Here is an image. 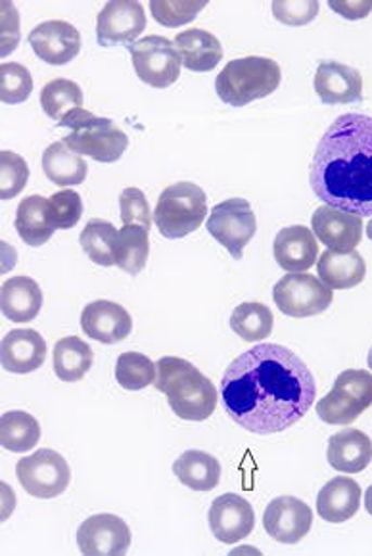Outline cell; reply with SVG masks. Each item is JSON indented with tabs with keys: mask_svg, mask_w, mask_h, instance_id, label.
Listing matches in <instances>:
<instances>
[{
	"mask_svg": "<svg viewBox=\"0 0 372 556\" xmlns=\"http://www.w3.org/2000/svg\"><path fill=\"white\" fill-rule=\"evenodd\" d=\"M317 397L313 372L296 353L259 344L232 361L221 380L227 415L249 434L273 435L306 417Z\"/></svg>",
	"mask_w": 372,
	"mask_h": 556,
	"instance_id": "obj_1",
	"label": "cell"
},
{
	"mask_svg": "<svg viewBox=\"0 0 372 556\" xmlns=\"http://www.w3.org/2000/svg\"><path fill=\"white\" fill-rule=\"evenodd\" d=\"M309 182L324 205L372 217L371 115L334 119L315 150Z\"/></svg>",
	"mask_w": 372,
	"mask_h": 556,
	"instance_id": "obj_2",
	"label": "cell"
},
{
	"mask_svg": "<svg viewBox=\"0 0 372 556\" xmlns=\"http://www.w3.org/2000/svg\"><path fill=\"white\" fill-rule=\"evenodd\" d=\"M156 367V390L166 393L169 407L177 417L204 422L214 415L219 392L192 363L181 357H162Z\"/></svg>",
	"mask_w": 372,
	"mask_h": 556,
	"instance_id": "obj_3",
	"label": "cell"
},
{
	"mask_svg": "<svg viewBox=\"0 0 372 556\" xmlns=\"http://www.w3.org/2000/svg\"><path fill=\"white\" fill-rule=\"evenodd\" d=\"M281 79V66L271 58H241L221 70L216 79V90L225 104L242 108L273 94Z\"/></svg>",
	"mask_w": 372,
	"mask_h": 556,
	"instance_id": "obj_4",
	"label": "cell"
},
{
	"mask_svg": "<svg viewBox=\"0 0 372 556\" xmlns=\"http://www.w3.org/2000/svg\"><path fill=\"white\" fill-rule=\"evenodd\" d=\"M59 127H69L72 135H67L64 142L69 150L79 156H89L100 164H114L124 156L129 147V139L116 123L106 117L87 112L77 108L67 114Z\"/></svg>",
	"mask_w": 372,
	"mask_h": 556,
	"instance_id": "obj_5",
	"label": "cell"
},
{
	"mask_svg": "<svg viewBox=\"0 0 372 556\" xmlns=\"http://www.w3.org/2000/svg\"><path fill=\"white\" fill-rule=\"evenodd\" d=\"M206 217V192L194 182H175L157 198L154 223L159 235L169 240H179L196 232Z\"/></svg>",
	"mask_w": 372,
	"mask_h": 556,
	"instance_id": "obj_6",
	"label": "cell"
},
{
	"mask_svg": "<svg viewBox=\"0 0 372 556\" xmlns=\"http://www.w3.org/2000/svg\"><path fill=\"white\" fill-rule=\"evenodd\" d=\"M371 405L372 372L349 368L336 378L331 392L317 403V415L326 425H351Z\"/></svg>",
	"mask_w": 372,
	"mask_h": 556,
	"instance_id": "obj_7",
	"label": "cell"
},
{
	"mask_svg": "<svg viewBox=\"0 0 372 556\" xmlns=\"http://www.w3.org/2000/svg\"><path fill=\"white\" fill-rule=\"evenodd\" d=\"M332 298L331 288L321 278L307 273H288L273 288L277 307L294 319L321 315L331 307Z\"/></svg>",
	"mask_w": 372,
	"mask_h": 556,
	"instance_id": "obj_8",
	"label": "cell"
},
{
	"mask_svg": "<svg viewBox=\"0 0 372 556\" xmlns=\"http://www.w3.org/2000/svg\"><path fill=\"white\" fill-rule=\"evenodd\" d=\"M206 227L207 232L216 238L236 262H241L244 248L256 237L257 219L249 207V202L244 198H231L217 204L209 212Z\"/></svg>",
	"mask_w": 372,
	"mask_h": 556,
	"instance_id": "obj_9",
	"label": "cell"
},
{
	"mask_svg": "<svg viewBox=\"0 0 372 556\" xmlns=\"http://www.w3.org/2000/svg\"><path fill=\"white\" fill-rule=\"evenodd\" d=\"M16 475L25 493L37 500H54L72 482V470L66 458L52 450L35 451L34 455L20 458Z\"/></svg>",
	"mask_w": 372,
	"mask_h": 556,
	"instance_id": "obj_10",
	"label": "cell"
},
{
	"mask_svg": "<svg viewBox=\"0 0 372 556\" xmlns=\"http://www.w3.org/2000/svg\"><path fill=\"white\" fill-rule=\"evenodd\" d=\"M129 52L139 79L150 87L167 89L181 75V56L175 49V42L162 35H149L141 41L132 42Z\"/></svg>",
	"mask_w": 372,
	"mask_h": 556,
	"instance_id": "obj_11",
	"label": "cell"
},
{
	"mask_svg": "<svg viewBox=\"0 0 372 556\" xmlns=\"http://www.w3.org/2000/svg\"><path fill=\"white\" fill-rule=\"evenodd\" d=\"M146 29V14L141 2L117 0L106 2L97 20V37L100 47H116L137 42Z\"/></svg>",
	"mask_w": 372,
	"mask_h": 556,
	"instance_id": "obj_12",
	"label": "cell"
},
{
	"mask_svg": "<svg viewBox=\"0 0 372 556\" xmlns=\"http://www.w3.org/2000/svg\"><path fill=\"white\" fill-rule=\"evenodd\" d=\"M77 547L81 555H125L131 547V530L119 516L94 515L79 526Z\"/></svg>",
	"mask_w": 372,
	"mask_h": 556,
	"instance_id": "obj_13",
	"label": "cell"
},
{
	"mask_svg": "<svg viewBox=\"0 0 372 556\" xmlns=\"http://www.w3.org/2000/svg\"><path fill=\"white\" fill-rule=\"evenodd\" d=\"M313 526V513L304 501L282 495L271 501L264 515L265 532L284 545H296L306 540Z\"/></svg>",
	"mask_w": 372,
	"mask_h": 556,
	"instance_id": "obj_14",
	"label": "cell"
},
{
	"mask_svg": "<svg viewBox=\"0 0 372 556\" xmlns=\"http://www.w3.org/2000/svg\"><path fill=\"white\" fill-rule=\"evenodd\" d=\"M207 522L216 540L225 545H234L239 541L246 540L249 533L254 532L256 513L249 505V501L241 495L225 493L211 503Z\"/></svg>",
	"mask_w": 372,
	"mask_h": 556,
	"instance_id": "obj_15",
	"label": "cell"
},
{
	"mask_svg": "<svg viewBox=\"0 0 372 556\" xmlns=\"http://www.w3.org/2000/svg\"><path fill=\"white\" fill-rule=\"evenodd\" d=\"M315 237L334 252H354L363 238V217L356 213L342 212L331 205L317 207L311 217Z\"/></svg>",
	"mask_w": 372,
	"mask_h": 556,
	"instance_id": "obj_16",
	"label": "cell"
},
{
	"mask_svg": "<svg viewBox=\"0 0 372 556\" xmlns=\"http://www.w3.org/2000/svg\"><path fill=\"white\" fill-rule=\"evenodd\" d=\"M35 54L50 66L69 64L81 50V34L62 20H50L37 25L29 34Z\"/></svg>",
	"mask_w": 372,
	"mask_h": 556,
	"instance_id": "obj_17",
	"label": "cell"
},
{
	"mask_svg": "<svg viewBox=\"0 0 372 556\" xmlns=\"http://www.w3.org/2000/svg\"><path fill=\"white\" fill-rule=\"evenodd\" d=\"M47 342L34 328H16L2 338L0 363L12 375H31L47 361Z\"/></svg>",
	"mask_w": 372,
	"mask_h": 556,
	"instance_id": "obj_18",
	"label": "cell"
},
{
	"mask_svg": "<svg viewBox=\"0 0 372 556\" xmlns=\"http://www.w3.org/2000/svg\"><path fill=\"white\" fill-rule=\"evenodd\" d=\"M85 334L100 344H119L131 334L132 319L124 305L110 300H99L85 307L81 313Z\"/></svg>",
	"mask_w": 372,
	"mask_h": 556,
	"instance_id": "obj_19",
	"label": "cell"
},
{
	"mask_svg": "<svg viewBox=\"0 0 372 556\" xmlns=\"http://www.w3.org/2000/svg\"><path fill=\"white\" fill-rule=\"evenodd\" d=\"M315 92L323 104H354L363 99V77L356 67L321 62L315 74Z\"/></svg>",
	"mask_w": 372,
	"mask_h": 556,
	"instance_id": "obj_20",
	"label": "cell"
},
{
	"mask_svg": "<svg viewBox=\"0 0 372 556\" xmlns=\"http://www.w3.org/2000/svg\"><path fill=\"white\" fill-rule=\"evenodd\" d=\"M273 252L281 269L288 273H306L317 263L319 242L311 229L304 225H294L282 229L274 237Z\"/></svg>",
	"mask_w": 372,
	"mask_h": 556,
	"instance_id": "obj_21",
	"label": "cell"
},
{
	"mask_svg": "<svg viewBox=\"0 0 372 556\" xmlns=\"http://www.w3.org/2000/svg\"><path fill=\"white\" fill-rule=\"evenodd\" d=\"M326 458L331 467L344 475H357L372 463V442L369 435L356 428L331 435Z\"/></svg>",
	"mask_w": 372,
	"mask_h": 556,
	"instance_id": "obj_22",
	"label": "cell"
},
{
	"mask_svg": "<svg viewBox=\"0 0 372 556\" xmlns=\"http://www.w3.org/2000/svg\"><path fill=\"white\" fill-rule=\"evenodd\" d=\"M361 485L351 478H334L317 495V513L324 522H348L361 507Z\"/></svg>",
	"mask_w": 372,
	"mask_h": 556,
	"instance_id": "obj_23",
	"label": "cell"
},
{
	"mask_svg": "<svg viewBox=\"0 0 372 556\" xmlns=\"http://www.w3.org/2000/svg\"><path fill=\"white\" fill-rule=\"evenodd\" d=\"M0 309L12 323H31L42 309V290L35 278H9L0 290Z\"/></svg>",
	"mask_w": 372,
	"mask_h": 556,
	"instance_id": "obj_24",
	"label": "cell"
},
{
	"mask_svg": "<svg viewBox=\"0 0 372 556\" xmlns=\"http://www.w3.org/2000/svg\"><path fill=\"white\" fill-rule=\"evenodd\" d=\"M175 49L182 66L191 72H211L223 60V47L216 35L206 29H187L175 37Z\"/></svg>",
	"mask_w": 372,
	"mask_h": 556,
	"instance_id": "obj_25",
	"label": "cell"
},
{
	"mask_svg": "<svg viewBox=\"0 0 372 556\" xmlns=\"http://www.w3.org/2000/svg\"><path fill=\"white\" fill-rule=\"evenodd\" d=\"M317 273L331 290H349L361 285L367 275V263L359 252H324L317 262Z\"/></svg>",
	"mask_w": 372,
	"mask_h": 556,
	"instance_id": "obj_26",
	"label": "cell"
},
{
	"mask_svg": "<svg viewBox=\"0 0 372 556\" xmlns=\"http://www.w3.org/2000/svg\"><path fill=\"white\" fill-rule=\"evenodd\" d=\"M174 472L182 485L192 491L216 490L221 482V465L204 451H184L174 463Z\"/></svg>",
	"mask_w": 372,
	"mask_h": 556,
	"instance_id": "obj_27",
	"label": "cell"
},
{
	"mask_svg": "<svg viewBox=\"0 0 372 556\" xmlns=\"http://www.w3.org/2000/svg\"><path fill=\"white\" fill-rule=\"evenodd\" d=\"M42 172L47 175V179L52 180L59 187H77L87 179L89 165L85 162L84 156L69 150L64 140H59L44 150Z\"/></svg>",
	"mask_w": 372,
	"mask_h": 556,
	"instance_id": "obj_28",
	"label": "cell"
},
{
	"mask_svg": "<svg viewBox=\"0 0 372 556\" xmlns=\"http://www.w3.org/2000/svg\"><path fill=\"white\" fill-rule=\"evenodd\" d=\"M47 205H49V198L39 197V194L24 198L17 205V235L31 248H41L47 244L56 232L50 223Z\"/></svg>",
	"mask_w": 372,
	"mask_h": 556,
	"instance_id": "obj_29",
	"label": "cell"
},
{
	"mask_svg": "<svg viewBox=\"0 0 372 556\" xmlns=\"http://www.w3.org/2000/svg\"><path fill=\"white\" fill-rule=\"evenodd\" d=\"M54 372L62 382H79L87 377L94 363L91 345L79 336H67L54 345Z\"/></svg>",
	"mask_w": 372,
	"mask_h": 556,
	"instance_id": "obj_30",
	"label": "cell"
},
{
	"mask_svg": "<svg viewBox=\"0 0 372 556\" xmlns=\"http://www.w3.org/2000/svg\"><path fill=\"white\" fill-rule=\"evenodd\" d=\"M41 440V425L25 410H9L0 418V443L10 453H27Z\"/></svg>",
	"mask_w": 372,
	"mask_h": 556,
	"instance_id": "obj_31",
	"label": "cell"
},
{
	"mask_svg": "<svg viewBox=\"0 0 372 556\" xmlns=\"http://www.w3.org/2000/svg\"><path fill=\"white\" fill-rule=\"evenodd\" d=\"M149 255V229H144L141 225H124V229L117 232L116 248H114L116 267L134 277L146 267Z\"/></svg>",
	"mask_w": 372,
	"mask_h": 556,
	"instance_id": "obj_32",
	"label": "cell"
},
{
	"mask_svg": "<svg viewBox=\"0 0 372 556\" xmlns=\"http://www.w3.org/2000/svg\"><path fill=\"white\" fill-rule=\"evenodd\" d=\"M271 309L259 302L241 303L231 315V328L244 342H261L273 332Z\"/></svg>",
	"mask_w": 372,
	"mask_h": 556,
	"instance_id": "obj_33",
	"label": "cell"
},
{
	"mask_svg": "<svg viewBox=\"0 0 372 556\" xmlns=\"http://www.w3.org/2000/svg\"><path fill=\"white\" fill-rule=\"evenodd\" d=\"M41 108L54 122H62L77 108H84V90L69 79H52L41 90Z\"/></svg>",
	"mask_w": 372,
	"mask_h": 556,
	"instance_id": "obj_34",
	"label": "cell"
},
{
	"mask_svg": "<svg viewBox=\"0 0 372 556\" xmlns=\"http://www.w3.org/2000/svg\"><path fill=\"white\" fill-rule=\"evenodd\" d=\"M117 232L119 230L104 219H92L85 225L79 242H81L85 254L91 257L92 263H97L100 267L116 265L114 248H116Z\"/></svg>",
	"mask_w": 372,
	"mask_h": 556,
	"instance_id": "obj_35",
	"label": "cell"
},
{
	"mask_svg": "<svg viewBox=\"0 0 372 556\" xmlns=\"http://www.w3.org/2000/svg\"><path fill=\"white\" fill-rule=\"evenodd\" d=\"M157 367L150 357L137 352H125L117 357L116 380L117 384L129 390L139 392L146 386L156 384Z\"/></svg>",
	"mask_w": 372,
	"mask_h": 556,
	"instance_id": "obj_36",
	"label": "cell"
},
{
	"mask_svg": "<svg viewBox=\"0 0 372 556\" xmlns=\"http://www.w3.org/2000/svg\"><path fill=\"white\" fill-rule=\"evenodd\" d=\"M34 92V77L27 67L17 62L0 66V100L4 104H22Z\"/></svg>",
	"mask_w": 372,
	"mask_h": 556,
	"instance_id": "obj_37",
	"label": "cell"
},
{
	"mask_svg": "<svg viewBox=\"0 0 372 556\" xmlns=\"http://www.w3.org/2000/svg\"><path fill=\"white\" fill-rule=\"evenodd\" d=\"M49 219L59 230L74 229L84 215V200L72 189H64L49 198Z\"/></svg>",
	"mask_w": 372,
	"mask_h": 556,
	"instance_id": "obj_38",
	"label": "cell"
},
{
	"mask_svg": "<svg viewBox=\"0 0 372 556\" xmlns=\"http://www.w3.org/2000/svg\"><path fill=\"white\" fill-rule=\"evenodd\" d=\"M0 198L2 202H9L12 198H16L27 185L29 179V167L25 164L22 156H17L10 150L0 152Z\"/></svg>",
	"mask_w": 372,
	"mask_h": 556,
	"instance_id": "obj_39",
	"label": "cell"
},
{
	"mask_svg": "<svg viewBox=\"0 0 372 556\" xmlns=\"http://www.w3.org/2000/svg\"><path fill=\"white\" fill-rule=\"evenodd\" d=\"M207 2L194 0V2H150V12L157 24L166 27H179L189 24L198 16L202 10L206 9Z\"/></svg>",
	"mask_w": 372,
	"mask_h": 556,
	"instance_id": "obj_40",
	"label": "cell"
},
{
	"mask_svg": "<svg viewBox=\"0 0 372 556\" xmlns=\"http://www.w3.org/2000/svg\"><path fill=\"white\" fill-rule=\"evenodd\" d=\"M119 210H121V222L124 225H141L144 229L152 227V212L144 192L134 187H127L119 194Z\"/></svg>",
	"mask_w": 372,
	"mask_h": 556,
	"instance_id": "obj_41",
	"label": "cell"
},
{
	"mask_svg": "<svg viewBox=\"0 0 372 556\" xmlns=\"http://www.w3.org/2000/svg\"><path fill=\"white\" fill-rule=\"evenodd\" d=\"M273 14L286 25H306L319 14V2H273Z\"/></svg>",
	"mask_w": 372,
	"mask_h": 556,
	"instance_id": "obj_42",
	"label": "cell"
},
{
	"mask_svg": "<svg viewBox=\"0 0 372 556\" xmlns=\"http://www.w3.org/2000/svg\"><path fill=\"white\" fill-rule=\"evenodd\" d=\"M0 12H2V50H0V54L2 58H7L14 52L17 41H20V14L12 2H2Z\"/></svg>",
	"mask_w": 372,
	"mask_h": 556,
	"instance_id": "obj_43",
	"label": "cell"
},
{
	"mask_svg": "<svg viewBox=\"0 0 372 556\" xmlns=\"http://www.w3.org/2000/svg\"><path fill=\"white\" fill-rule=\"evenodd\" d=\"M334 12H338L339 16L346 17V20H363L369 16L372 12L371 0H364V2H339V0H332L329 2Z\"/></svg>",
	"mask_w": 372,
	"mask_h": 556,
	"instance_id": "obj_44",
	"label": "cell"
},
{
	"mask_svg": "<svg viewBox=\"0 0 372 556\" xmlns=\"http://www.w3.org/2000/svg\"><path fill=\"white\" fill-rule=\"evenodd\" d=\"M364 508H367V513L372 516V485L364 493Z\"/></svg>",
	"mask_w": 372,
	"mask_h": 556,
	"instance_id": "obj_45",
	"label": "cell"
},
{
	"mask_svg": "<svg viewBox=\"0 0 372 556\" xmlns=\"http://www.w3.org/2000/svg\"><path fill=\"white\" fill-rule=\"evenodd\" d=\"M367 237L371 238L372 240V219L369 222V225H367Z\"/></svg>",
	"mask_w": 372,
	"mask_h": 556,
	"instance_id": "obj_46",
	"label": "cell"
},
{
	"mask_svg": "<svg viewBox=\"0 0 372 556\" xmlns=\"http://www.w3.org/2000/svg\"><path fill=\"white\" fill-rule=\"evenodd\" d=\"M369 367H371V370H372V348H371V352H369Z\"/></svg>",
	"mask_w": 372,
	"mask_h": 556,
	"instance_id": "obj_47",
	"label": "cell"
}]
</instances>
